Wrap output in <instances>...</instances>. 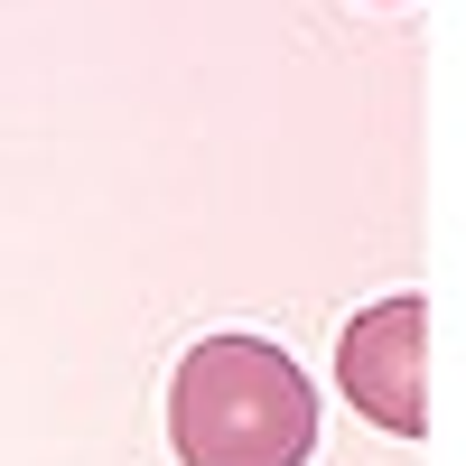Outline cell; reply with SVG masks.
<instances>
[{"label": "cell", "mask_w": 466, "mask_h": 466, "mask_svg": "<svg viewBox=\"0 0 466 466\" xmlns=\"http://www.w3.org/2000/svg\"><path fill=\"white\" fill-rule=\"evenodd\" d=\"M177 466H308L318 457V382L270 336H197L168 373Z\"/></svg>", "instance_id": "6da1fadb"}, {"label": "cell", "mask_w": 466, "mask_h": 466, "mask_svg": "<svg viewBox=\"0 0 466 466\" xmlns=\"http://www.w3.org/2000/svg\"><path fill=\"white\" fill-rule=\"evenodd\" d=\"M336 392L355 401L373 430H392V439L430 430V299L420 289H392V299H373V308L345 318Z\"/></svg>", "instance_id": "7a4b0ae2"}]
</instances>
